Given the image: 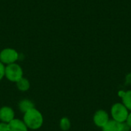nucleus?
<instances>
[{"label": "nucleus", "mask_w": 131, "mask_h": 131, "mask_svg": "<svg viewBox=\"0 0 131 131\" xmlns=\"http://www.w3.org/2000/svg\"><path fill=\"white\" fill-rule=\"evenodd\" d=\"M22 121L28 129L33 130L40 129L44 123L42 114L35 107L25 113Z\"/></svg>", "instance_id": "f257e3e1"}, {"label": "nucleus", "mask_w": 131, "mask_h": 131, "mask_svg": "<svg viewBox=\"0 0 131 131\" xmlns=\"http://www.w3.org/2000/svg\"><path fill=\"white\" fill-rule=\"evenodd\" d=\"M129 114V110L122 103H115L111 108V116L112 120L117 122L126 123Z\"/></svg>", "instance_id": "f03ea898"}, {"label": "nucleus", "mask_w": 131, "mask_h": 131, "mask_svg": "<svg viewBox=\"0 0 131 131\" xmlns=\"http://www.w3.org/2000/svg\"><path fill=\"white\" fill-rule=\"evenodd\" d=\"M22 77H24L23 69L18 64L13 63L5 65V78H6L9 81L16 83Z\"/></svg>", "instance_id": "7ed1b4c3"}, {"label": "nucleus", "mask_w": 131, "mask_h": 131, "mask_svg": "<svg viewBox=\"0 0 131 131\" xmlns=\"http://www.w3.org/2000/svg\"><path fill=\"white\" fill-rule=\"evenodd\" d=\"M18 58V52L14 48H6L0 51V61L5 65L16 63Z\"/></svg>", "instance_id": "20e7f679"}, {"label": "nucleus", "mask_w": 131, "mask_h": 131, "mask_svg": "<svg viewBox=\"0 0 131 131\" xmlns=\"http://www.w3.org/2000/svg\"><path fill=\"white\" fill-rule=\"evenodd\" d=\"M110 116L108 113L104 110H98L97 111L93 117L94 124L100 128H103L110 121Z\"/></svg>", "instance_id": "39448f33"}, {"label": "nucleus", "mask_w": 131, "mask_h": 131, "mask_svg": "<svg viewBox=\"0 0 131 131\" xmlns=\"http://www.w3.org/2000/svg\"><path fill=\"white\" fill-rule=\"evenodd\" d=\"M130 130L126 123L117 122L112 119L102 128L103 131H130Z\"/></svg>", "instance_id": "423d86ee"}, {"label": "nucleus", "mask_w": 131, "mask_h": 131, "mask_svg": "<svg viewBox=\"0 0 131 131\" xmlns=\"http://www.w3.org/2000/svg\"><path fill=\"white\" fill-rule=\"evenodd\" d=\"M15 119V111L8 106H3L0 108V121L4 123H10Z\"/></svg>", "instance_id": "0eeeda50"}, {"label": "nucleus", "mask_w": 131, "mask_h": 131, "mask_svg": "<svg viewBox=\"0 0 131 131\" xmlns=\"http://www.w3.org/2000/svg\"><path fill=\"white\" fill-rule=\"evenodd\" d=\"M28 128L22 120L17 118L13 119L8 123V131H28Z\"/></svg>", "instance_id": "6e6552de"}, {"label": "nucleus", "mask_w": 131, "mask_h": 131, "mask_svg": "<svg viewBox=\"0 0 131 131\" xmlns=\"http://www.w3.org/2000/svg\"><path fill=\"white\" fill-rule=\"evenodd\" d=\"M18 108L21 112L25 114L27 111H30L31 109L35 108V104L31 100L25 98V99H22L21 101H20V102L18 103Z\"/></svg>", "instance_id": "1a4fd4ad"}, {"label": "nucleus", "mask_w": 131, "mask_h": 131, "mask_svg": "<svg viewBox=\"0 0 131 131\" xmlns=\"http://www.w3.org/2000/svg\"><path fill=\"white\" fill-rule=\"evenodd\" d=\"M15 84H16L17 88L20 91H23V92L28 91L29 88H30V87H31V84H30L29 81L27 78H24V77H22L21 79H19L15 83Z\"/></svg>", "instance_id": "9d476101"}, {"label": "nucleus", "mask_w": 131, "mask_h": 131, "mask_svg": "<svg viewBox=\"0 0 131 131\" xmlns=\"http://www.w3.org/2000/svg\"><path fill=\"white\" fill-rule=\"evenodd\" d=\"M122 99V104L131 112V90L123 92V94L121 95Z\"/></svg>", "instance_id": "9b49d317"}, {"label": "nucleus", "mask_w": 131, "mask_h": 131, "mask_svg": "<svg viewBox=\"0 0 131 131\" xmlns=\"http://www.w3.org/2000/svg\"><path fill=\"white\" fill-rule=\"evenodd\" d=\"M71 121L70 120L64 117H62L61 120H60V122H59V127L61 128V130L63 131H68L69 130V129L71 128Z\"/></svg>", "instance_id": "f8f14e48"}, {"label": "nucleus", "mask_w": 131, "mask_h": 131, "mask_svg": "<svg viewBox=\"0 0 131 131\" xmlns=\"http://www.w3.org/2000/svg\"><path fill=\"white\" fill-rule=\"evenodd\" d=\"M5 65L0 61V81L3 78H5Z\"/></svg>", "instance_id": "ddd939ff"}, {"label": "nucleus", "mask_w": 131, "mask_h": 131, "mask_svg": "<svg viewBox=\"0 0 131 131\" xmlns=\"http://www.w3.org/2000/svg\"><path fill=\"white\" fill-rule=\"evenodd\" d=\"M0 131H8V124L0 121Z\"/></svg>", "instance_id": "4468645a"}, {"label": "nucleus", "mask_w": 131, "mask_h": 131, "mask_svg": "<svg viewBox=\"0 0 131 131\" xmlns=\"http://www.w3.org/2000/svg\"><path fill=\"white\" fill-rule=\"evenodd\" d=\"M126 124H127V126L129 127V128L131 130V112H130V114H129V116L127 117V120L126 121Z\"/></svg>", "instance_id": "2eb2a0df"}]
</instances>
